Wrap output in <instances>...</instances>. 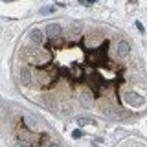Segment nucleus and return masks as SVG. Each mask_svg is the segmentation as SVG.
<instances>
[{
    "label": "nucleus",
    "mask_w": 147,
    "mask_h": 147,
    "mask_svg": "<svg viewBox=\"0 0 147 147\" xmlns=\"http://www.w3.org/2000/svg\"><path fill=\"white\" fill-rule=\"evenodd\" d=\"M77 123H79V125H86V123H90V119H86V118H79V119H77Z\"/></svg>",
    "instance_id": "obj_8"
},
{
    "label": "nucleus",
    "mask_w": 147,
    "mask_h": 147,
    "mask_svg": "<svg viewBox=\"0 0 147 147\" xmlns=\"http://www.w3.org/2000/svg\"><path fill=\"white\" fill-rule=\"evenodd\" d=\"M50 147H61V145H59V144H52V145H50Z\"/></svg>",
    "instance_id": "obj_11"
},
{
    "label": "nucleus",
    "mask_w": 147,
    "mask_h": 147,
    "mask_svg": "<svg viewBox=\"0 0 147 147\" xmlns=\"http://www.w3.org/2000/svg\"><path fill=\"white\" fill-rule=\"evenodd\" d=\"M72 136H74V138H81V136H83V132L79 131V129H77V131H74V132H72Z\"/></svg>",
    "instance_id": "obj_10"
},
{
    "label": "nucleus",
    "mask_w": 147,
    "mask_h": 147,
    "mask_svg": "<svg viewBox=\"0 0 147 147\" xmlns=\"http://www.w3.org/2000/svg\"><path fill=\"white\" fill-rule=\"evenodd\" d=\"M4 2H13V0H4Z\"/></svg>",
    "instance_id": "obj_12"
},
{
    "label": "nucleus",
    "mask_w": 147,
    "mask_h": 147,
    "mask_svg": "<svg viewBox=\"0 0 147 147\" xmlns=\"http://www.w3.org/2000/svg\"><path fill=\"white\" fill-rule=\"evenodd\" d=\"M52 11H55V7H53V6H48V7H42V9H40V15H44V13H52Z\"/></svg>",
    "instance_id": "obj_6"
},
{
    "label": "nucleus",
    "mask_w": 147,
    "mask_h": 147,
    "mask_svg": "<svg viewBox=\"0 0 147 147\" xmlns=\"http://www.w3.org/2000/svg\"><path fill=\"white\" fill-rule=\"evenodd\" d=\"M30 40L33 44H44V33H42V30L33 28V30L30 31Z\"/></svg>",
    "instance_id": "obj_3"
},
{
    "label": "nucleus",
    "mask_w": 147,
    "mask_h": 147,
    "mask_svg": "<svg viewBox=\"0 0 147 147\" xmlns=\"http://www.w3.org/2000/svg\"><path fill=\"white\" fill-rule=\"evenodd\" d=\"M116 53L119 55V57H127L129 53H131V44L127 42V40H118V44H116Z\"/></svg>",
    "instance_id": "obj_2"
},
{
    "label": "nucleus",
    "mask_w": 147,
    "mask_h": 147,
    "mask_svg": "<svg viewBox=\"0 0 147 147\" xmlns=\"http://www.w3.org/2000/svg\"><path fill=\"white\" fill-rule=\"evenodd\" d=\"M123 99H125V103L134 105V107H144L145 105L144 96H140L138 92H132V90H127L125 94H123Z\"/></svg>",
    "instance_id": "obj_1"
},
{
    "label": "nucleus",
    "mask_w": 147,
    "mask_h": 147,
    "mask_svg": "<svg viewBox=\"0 0 147 147\" xmlns=\"http://www.w3.org/2000/svg\"><path fill=\"white\" fill-rule=\"evenodd\" d=\"M46 33H48V37L61 35V26H59V24H48V26H46Z\"/></svg>",
    "instance_id": "obj_5"
},
{
    "label": "nucleus",
    "mask_w": 147,
    "mask_h": 147,
    "mask_svg": "<svg viewBox=\"0 0 147 147\" xmlns=\"http://www.w3.org/2000/svg\"><path fill=\"white\" fill-rule=\"evenodd\" d=\"M31 81H33V74H31V70L28 66H24L20 70V83L28 86V85H31Z\"/></svg>",
    "instance_id": "obj_4"
},
{
    "label": "nucleus",
    "mask_w": 147,
    "mask_h": 147,
    "mask_svg": "<svg viewBox=\"0 0 147 147\" xmlns=\"http://www.w3.org/2000/svg\"><path fill=\"white\" fill-rule=\"evenodd\" d=\"M131 2H136V0H131Z\"/></svg>",
    "instance_id": "obj_13"
},
{
    "label": "nucleus",
    "mask_w": 147,
    "mask_h": 147,
    "mask_svg": "<svg viewBox=\"0 0 147 147\" xmlns=\"http://www.w3.org/2000/svg\"><path fill=\"white\" fill-rule=\"evenodd\" d=\"M136 28L140 30V33H144V31H145V30H144V24H142L140 20H136Z\"/></svg>",
    "instance_id": "obj_9"
},
{
    "label": "nucleus",
    "mask_w": 147,
    "mask_h": 147,
    "mask_svg": "<svg viewBox=\"0 0 147 147\" xmlns=\"http://www.w3.org/2000/svg\"><path fill=\"white\" fill-rule=\"evenodd\" d=\"M94 2H98V0H79V4H81V6H92Z\"/></svg>",
    "instance_id": "obj_7"
}]
</instances>
